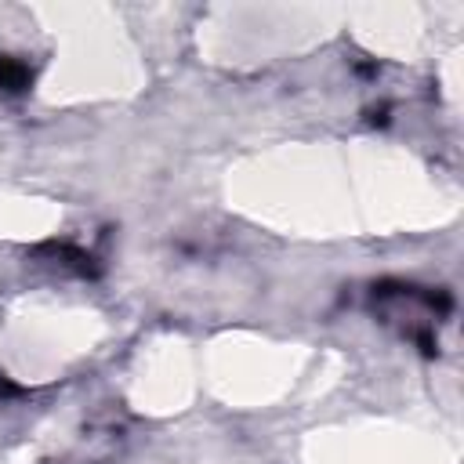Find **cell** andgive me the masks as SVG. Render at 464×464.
Wrapping results in <instances>:
<instances>
[{
  "label": "cell",
  "instance_id": "obj_1",
  "mask_svg": "<svg viewBox=\"0 0 464 464\" xmlns=\"http://www.w3.org/2000/svg\"><path fill=\"white\" fill-rule=\"evenodd\" d=\"M29 83H33V69L14 54H0V91L22 94V91H29Z\"/></svg>",
  "mask_w": 464,
  "mask_h": 464
}]
</instances>
